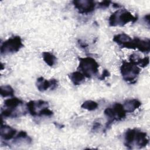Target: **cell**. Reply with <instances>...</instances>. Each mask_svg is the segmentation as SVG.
Instances as JSON below:
<instances>
[{"label":"cell","instance_id":"cell-1","mask_svg":"<svg viewBox=\"0 0 150 150\" xmlns=\"http://www.w3.org/2000/svg\"><path fill=\"white\" fill-rule=\"evenodd\" d=\"M137 17L133 16L131 12L125 9H118L112 13L108 19L109 25L111 26H124L128 22H135Z\"/></svg>","mask_w":150,"mask_h":150},{"label":"cell","instance_id":"cell-2","mask_svg":"<svg viewBox=\"0 0 150 150\" xmlns=\"http://www.w3.org/2000/svg\"><path fill=\"white\" fill-rule=\"evenodd\" d=\"M78 69L81 71L84 76L87 78H90L92 76L96 75L98 73L99 65L97 62L92 57H80Z\"/></svg>","mask_w":150,"mask_h":150},{"label":"cell","instance_id":"cell-3","mask_svg":"<svg viewBox=\"0 0 150 150\" xmlns=\"http://www.w3.org/2000/svg\"><path fill=\"white\" fill-rule=\"evenodd\" d=\"M120 71L124 80L132 82L136 79L141 69L137 65L130 62H123L120 67Z\"/></svg>","mask_w":150,"mask_h":150},{"label":"cell","instance_id":"cell-4","mask_svg":"<svg viewBox=\"0 0 150 150\" xmlns=\"http://www.w3.org/2000/svg\"><path fill=\"white\" fill-rule=\"evenodd\" d=\"M23 45L21 38L18 36L11 37L2 43L1 46V54H6L18 52Z\"/></svg>","mask_w":150,"mask_h":150},{"label":"cell","instance_id":"cell-5","mask_svg":"<svg viewBox=\"0 0 150 150\" xmlns=\"http://www.w3.org/2000/svg\"><path fill=\"white\" fill-rule=\"evenodd\" d=\"M128 49H138L144 53H149L150 50V40L149 39H141L139 38H134L124 47Z\"/></svg>","mask_w":150,"mask_h":150},{"label":"cell","instance_id":"cell-6","mask_svg":"<svg viewBox=\"0 0 150 150\" xmlns=\"http://www.w3.org/2000/svg\"><path fill=\"white\" fill-rule=\"evenodd\" d=\"M73 4L79 13L87 14L93 12L96 7V2L92 0L73 1Z\"/></svg>","mask_w":150,"mask_h":150},{"label":"cell","instance_id":"cell-7","mask_svg":"<svg viewBox=\"0 0 150 150\" xmlns=\"http://www.w3.org/2000/svg\"><path fill=\"white\" fill-rule=\"evenodd\" d=\"M149 142V139L147 138L146 133L137 129L135 138L134 141V145H135L138 148H141L147 145Z\"/></svg>","mask_w":150,"mask_h":150},{"label":"cell","instance_id":"cell-8","mask_svg":"<svg viewBox=\"0 0 150 150\" xmlns=\"http://www.w3.org/2000/svg\"><path fill=\"white\" fill-rule=\"evenodd\" d=\"M16 134V131L6 125L1 124V138L6 141H9L13 139Z\"/></svg>","mask_w":150,"mask_h":150},{"label":"cell","instance_id":"cell-9","mask_svg":"<svg viewBox=\"0 0 150 150\" xmlns=\"http://www.w3.org/2000/svg\"><path fill=\"white\" fill-rule=\"evenodd\" d=\"M137 129H128L124 135V145L128 148H132Z\"/></svg>","mask_w":150,"mask_h":150},{"label":"cell","instance_id":"cell-10","mask_svg":"<svg viewBox=\"0 0 150 150\" xmlns=\"http://www.w3.org/2000/svg\"><path fill=\"white\" fill-rule=\"evenodd\" d=\"M141 103L137 99H130L127 100L124 104V107L127 112H132L138 108Z\"/></svg>","mask_w":150,"mask_h":150},{"label":"cell","instance_id":"cell-11","mask_svg":"<svg viewBox=\"0 0 150 150\" xmlns=\"http://www.w3.org/2000/svg\"><path fill=\"white\" fill-rule=\"evenodd\" d=\"M22 104L23 101L16 97L8 98L5 100L4 101V106L6 108H8L15 111H16V108Z\"/></svg>","mask_w":150,"mask_h":150},{"label":"cell","instance_id":"cell-12","mask_svg":"<svg viewBox=\"0 0 150 150\" xmlns=\"http://www.w3.org/2000/svg\"><path fill=\"white\" fill-rule=\"evenodd\" d=\"M131 39H132L129 36L124 33L118 34L113 38V40L120 45L121 47H124L131 40Z\"/></svg>","mask_w":150,"mask_h":150},{"label":"cell","instance_id":"cell-13","mask_svg":"<svg viewBox=\"0 0 150 150\" xmlns=\"http://www.w3.org/2000/svg\"><path fill=\"white\" fill-rule=\"evenodd\" d=\"M115 114L116 115L117 121L122 120L126 116V111L124 109V105L119 103H115L112 107Z\"/></svg>","mask_w":150,"mask_h":150},{"label":"cell","instance_id":"cell-14","mask_svg":"<svg viewBox=\"0 0 150 150\" xmlns=\"http://www.w3.org/2000/svg\"><path fill=\"white\" fill-rule=\"evenodd\" d=\"M69 77L74 85H79L85 80L84 74L79 71L71 73L69 75Z\"/></svg>","mask_w":150,"mask_h":150},{"label":"cell","instance_id":"cell-15","mask_svg":"<svg viewBox=\"0 0 150 150\" xmlns=\"http://www.w3.org/2000/svg\"><path fill=\"white\" fill-rule=\"evenodd\" d=\"M36 86L40 91H44L48 88H51V82L50 80L45 79L43 77H40L37 79Z\"/></svg>","mask_w":150,"mask_h":150},{"label":"cell","instance_id":"cell-16","mask_svg":"<svg viewBox=\"0 0 150 150\" xmlns=\"http://www.w3.org/2000/svg\"><path fill=\"white\" fill-rule=\"evenodd\" d=\"M42 56L43 60L48 66H53L55 64L56 58L52 53L48 52H43Z\"/></svg>","mask_w":150,"mask_h":150},{"label":"cell","instance_id":"cell-17","mask_svg":"<svg viewBox=\"0 0 150 150\" xmlns=\"http://www.w3.org/2000/svg\"><path fill=\"white\" fill-rule=\"evenodd\" d=\"M98 103L92 100H87L84 101L81 105V108L88 111H93L97 108Z\"/></svg>","mask_w":150,"mask_h":150},{"label":"cell","instance_id":"cell-18","mask_svg":"<svg viewBox=\"0 0 150 150\" xmlns=\"http://www.w3.org/2000/svg\"><path fill=\"white\" fill-rule=\"evenodd\" d=\"M14 94V90L9 85H5L1 87V95L3 97L12 96Z\"/></svg>","mask_w":150,"mask_h":150},{"label":"cell","instance_id":"cell-19","mask_svg":"<svg viewBox=\"0 0 150 150\" xmlns=\"http://www.w3.org/2000/svg\"><path fill=\"white\" fill-rule=\"evenodd\" d=\"M26 107L29 113L32 116L37 115L35 101H30L26 104Z\"/></svg>","mask_w":150,"mask_h":150},{"label":"cell","instance_id":"cell-20","mask_svg":"<svg viewBox=\"0 0 150 150\" xmlns=\"http://www.w3.org/2000/svg\"><path fill=\"white\" fill-rule=\"evenodd\" d=\"M53 114V111H51L48 108V107H43L38 112V116H42V115H45V116H51Z\"/></svg>","mask_w":150,"mask_h":150},{"label":"cell","instance_id":"cell-21","mask_svg":"<svg viewBox=\"0 0 150 150\" xmlns=\"http://www.w3.org/2000/svg\"><path fill=\"white\" fill-rule=\"evenodd\" d=\"M149 63V59L148 57H145L142 59L139 58L137 62H136V65H139V66L142 67H145L148 65Z\"/></svg>","mask_w":150,"mask_h":150},{"label":"cell","instance_id":"cell-22","mask_svg":"<svg viewBox=\"0 0 150 150\" xmlns=\"http://www.w3.org/2000/svg\"><path fill=\"white\" fill-rule=\"evenodd\" d=\"M111 3V2L110 1H101V2L98 3V7L100 8H108L110 5Z\"/></svg>","mask_w":150,"mask_h":150},{"label":"cell","instance_id":"cell-23","mask_svg":"<svg viewBox=\"0 0 150 150\" xmlns=\"http://www.w3.org/2000/svg\"><path fill=\"white\" fill-rule=\"evenodd\" d=\"M110 76V72H109L107 70L105 69V70H103L102 74L101 75V76H100L98 79H99L100 80H104L106 77H108V76Z\"/></svg>","mask_w":150,"mask_h":150},{"label":"cell","instance_id":"cell-24","mask_svg":"<svg viewBox=\"0 0 150 150\" xmlns=\"http://www.w3.org/2000/svg\"><path fill=\"white\" fill-rule=\"evenodd\" d=\"M50 82H51V90H54L57 87V81L56 79H50Z\"/></svg>","mask_w":150,"mask_h":150},{"label":"cell","instance_id":"cell-25","mask_svg":"<svg viewBox=\"0 0 150 150\" xmlns=\"http://www.w3.org/2000/svg\"><path fill=\"white\" fill-rule=\"evenodd\" d=\"M100 125H101V124L100 122H94V125L93 126V130H94V131L97 130L98 128H100Z\"/></svg>","mask_w":150,"mask_h":150},{"label":"cell","instance_id":"cell-26","mask_svg":"<svg viewBox=\"0 0 150 150\" xmlns=\"http://www.w3.org/2000/svg\"><path fill=\"white\" fill-rule=\"evenodd\" d=\"M79 43L80 46L81 47H84H84H86L87 46V44H86V43H84V42H81V40L79 41Z\"/></svg>","mask_w":150,"mask_h":150},{"label":"cell","instance_id":"cell-27","mask_svg":"<svg viewBox=\"0 0 150 150\" xmlns=\"http://www.w3.org/2000/svg\"><path fill=\"white\" fill-rule=\"evenodd\" d=\"M145 21H147L148 24L149 23V14L146 15L145 16Z\"/></svg>","mask_w":150,"mask_h":150}]
</instances>
